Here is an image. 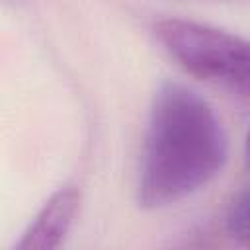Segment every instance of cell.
<instances>
[{"label":"cell","instance_id":"obj_3","mask_svg":"<svg viewBox=\"0 0 250 250\" xmlns=\"http://www.w3.org/2000/svg\"><path fill=\"white\" fill-rule=\"evenodd\" d=\"M78 205L80 193L74 188H62L57 193H53L23 232L21 240L18 242V248L49 250L62 246L64 238L68 236L74 225Z\"/></svg>","mask_w":250,"mask_h":250},{"label":"cell","instance_id":"obj_4","mask_svg":"<svg viewBox=\"0 0 250 250\" xmlns=\"http://www.w3.org/2000/svg\"><path fill=\"white\" fill-rule=\"evenodd\" d=\"M225 229L232 240L250 248V188L238 191L229 203Z\"/></svg>","mask_w":250,"mask_h":250},{"label":"cell","instance_id":"obj_2","mask_svg":"<svg viewBox=\"0 0 250 250\" xmlns=\"http://www.w3.org/2000/svg\"><path fill=\"white\" fill-rule=\"evenodd\" d=\"M154 33L191 76L230 94L250 96V39L184 18L156 21Z\"/></svg>","mask_w":250,"mask_h":250},{"label":"cell","instance_id":"obj_1","mask_svg":"<svg viewBox=\"0 0 250 250\" xmlns=\"http://www.w3.org/2000/svg\"><path fill=\"white\" fill-rule=\"evenodd\" d=\"M227 133L213 107L182 82H164L145 135L139 203L158 209L207 186L227 160Z\"/></svg>","mask_w":250,"mask_h":250},{"label":"cell","instance_id":"obj_5","mask_svg":"<svg viewBox=\"0 0 250 250\" xmlns=\"http://www.w3.org/2000/svg\"><path fill=\"white\" fill-rule=\"evenodd\" d=\"M246 154H248V160H250V133H248V139H246Z\"/></svg>","mask_w":250,"mask_h":250}]
</instances>
